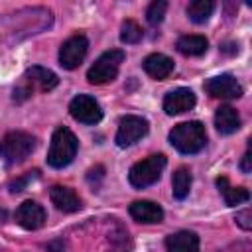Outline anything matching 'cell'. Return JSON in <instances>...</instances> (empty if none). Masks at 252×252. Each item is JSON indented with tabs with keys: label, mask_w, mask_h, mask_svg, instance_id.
Listing matches in <instances>:
<instances>
[{
	"label": "cell",
	"mask_w": 252,
	"mask_h": 252,
	"mask_svg": "<svg viewBox=\"0 0 252 252\" xmlns=\"http://www.w3.org/2000/svg\"><path fill=\"white\" fill-rule=\"evenodd\" d=\"M124 51L122 49H110V51H104L93 65L91 69L87 71V79L91 85H104V83H110L116 79L118 71H120V65L124 61Z\"/></svg>",
	"instance_id": "6"
},
{
	"label": "cell",
	"mask_w": 252,
	"mask_h": 252,
	"mask_svg": "<svg viewBox=\"0 0 252 252\" xmlns=\"http://www.w3.org/2000/svg\"><path fill=\"white\" fill-rule=\"evenodd\" d=\"M215 12V2L213 0H193L187 6V16L195 24H205Z\"/></svg>",
	"instance_id": "21"
},
{
	"label": "cell",
	"mask_w": 252,
	"mask_h": 252,
	"mask_svg": "<svg viewBox=\"0 0 252 252\" xmlns=\"http://www.w3.org/2000/svg\"><path fill=\"white\" fill-rule=\"evenodd\" d=\"M165 163H167V159H165L163 154H152L146 159L136 161L128 171L130 185L136 187V189H146V187L154 185L161 177V171H163Z\"/></svg>",
	"instance_id": "5"
},
{
	"label": "cell",
	"mask_w": 252,
	"mask_h": 252,
	"mask_svg": "<svg viewBox=\"0 0 252 252\" xmlns=\"http://www.w3.org/2000/svg\"><path fill=\"white\" fill-rule=\"evenodd\" d=\"M49 199L55 205V209L63 213H77L83 207L79 195L71 187H65V185H53L49 189Z\"/></svg>",
	"instance_id": "14"
},
{
	"label": "cell",
	"mask_w": 252,
	"mask_h": 252,
	"mask_svg": "<svg viewBox=\"0 0 252 252\" xmlns=\"http://www.w3.org/2000/svg\"><path fill=\"white\" fill-rule=\"evenodd\" d=\"M148 130H150V124L146 118L136 116V114H128L120 120L114 142L118 148H128V146L136 144L138 140H142L148 134Z\"/></svg>",
	"instance_id": "7"
},
{
	"label": "cell",
	"mask_w": 252,
	"mask_h": 252,
	"mask_svg": "<svg viewBox=\"0 0 252 252\" xmlns=\"http://www.w3.org/2000/svg\"><path fill=\"white\" fill-rule=\"evenodd\" d=\"M169 144L185 156L199 154L207 146V130L199 120L181 122L171 128L169 132Z\"/></svg>",
	"instance_id": "1"
},
{
	"label": "cell",
	"mask_w": 252,
	"mask_h": 252,
	"mask_svg": "<svg viewBox=\"0 0 252 252\" xmlns=\"http://www.w3.org/2000/svg\"><path fill=\"white\" fill-rule=\"evenodd\" d=\"M215 126L224 136L234 134L240 128V114L236 112V108H232L228 104H222L215 112Z\"/></svg>",
	"instance_id": "17"
},
{
	"label": "cell",
	"mask_w": 252,
	"mask_h": 252,
	"mask_svg": "<svg viewBox=\"0 0 252 252\" xmlns=\"http://www.w3.org/2000/svg\"><path fill=\"white\" fill-rule=\"evenodd\" d=\"M250 150H246V154L242 156V161H240V169H242V173H250L252 171V165H250Z\"/></svg>",
	"instance_id": "27"
},
{
	"label": "cell",
	"mask_w": 252,
	"mask_h": 252,
	"mask_svg": "<svg viewBox=\"0 0 252 252\" xmlns=\"http://www.w3.org/2000/svg\"><path fill=\"white\" fill-rule=\"evenodd\" d=\"M16 222L26 230H37L45 224V209L37 201H24L16 209Z\"/></svg>",
	"instance_id": "11"
},
{
	"label": "cell",
	"mask_w": 252,
	"mask_h": 252,
	"mask_svg": "<svg viewBox=\"0 0 252 252\" xmlns=\"http://www.w3.org/2000/svg\"><path fill=\"white\" fill-rule=\"evenodd\" d=\"M33 177H37V171H30L26 177L12 181V183H10V191H12V193H18V191H22V189H24V185H26L30 179H33Z\"/></svg>",
	"instance_id": "26"
},
{
	"label": "cell",
	"mask_w": 252,
	"mask_h": 252,
	"mask_svg": "<svg viewBox=\"0 0 252 252\" xmlns=\"http://www.w3.org/2000/svg\"><path fill=\"white\" fill-rule=\"evenodd\" d=\"M195 102H197L195 93L191 89L179 87V89L169 91L163 96V110H165V114L175 116V114H183V112L191 110L195 106Z\"/></svg>",
	"instance_id": "12"
},
{
	"label": "cell",
	"mask_w": 252,
	"mask_h": 252,
	"mask_svg": "<svg viewBox=\"0 0 252 252\" xmlns=\"http://www.w3.org/2000/svg\"><path fill=\"white\" fill-rule=\"evenodd\" d=\"M205 93L213 98H222V100H230V98H238L242 96V85L236 81L234 75L230 73H222L217 77H211L205 81L203 85Z\"/></svg>",
	"instance_id": "9"
},
{
	"label": "cell",
	"mask_w": 252,
	"mask_h": 252,
	"mask_svg": "<svg viewBox=\"0 0 252 252\" xmlns=\"http://www.w3.org/2000/svg\"><path fill=\"white\" fill-rule=\"evenodd\" d=\"M128 213L136 222L142 224H156L163 220V209L154 201H134Z\"/></svg>",
	"instance_id": "13"
},
{
	"label": "cell",
	"mask_w": 252,
	"mask_h": 252,
	"mask_svg": "<svg viewBox=\"0 0 252 252\" xmlns=\"http://www.w3.org/2000/svg\"><path fill=\"white\" fill-rule=\"evenodd\" d=\"M89 51V39L83 33H75L59 47V65L63 69H77Z\"/></svg>",
	"instance_id": "8"
},
{
	"label": "cell",
	"mask_w": 252,
	"mask_h": 252,
	"mask_svg": "<svg viewBox=\"0 0 252 252\" xmlns=\"http://www.w3.org/2000/svg\"><path fill=\"white\" fill-rule=\"evenodd\" d=\"M165 10H167V2L165 0H156L148 6L146 10V20L150 26H158L163 22V16H165Z\"/></svg>",
	"instance_id": "24"
},
{
	"label": "cell",
	"mask_w": 252,
	"mask_h": 252,
	"mask_svg": "<svg viewBox=\"0 0 252 252\" xmlns=\"http://www.w3.org/2000/svg\"><path fill=\"white\" fill-rule=\"evenodd\" d=\"M142 67H144V71H146L150 77H154V79H158V81H163V79H167V77L173 73L175 63H173L171 57H167V55H163V53H152V55H148V57L144 59Z\"/></svg>",
	"instance_id": "15"
},
{
	"label": "cell",
	"mask_w": 252,
	"mask_h": 252,
	"mask_svg": "<svg viewBox=\"0 0 252 252\" xmlns=\"http://www.w3.org/2000/svg\"><path fill=\"white\" fill-rule=\"evenodd\" d=\"M177 51L185 57H199L207 51L209 47V41L205 35H197V33H187V35H181L175 43Z\"/></svg>",
	"instance_id": "18"
},
{
	"label": "cell",
	"mask_w": 252,
	"mask_h": 252,
	"mask_svg": "<svg viewBox=\"0 0 252 252\" xmlns=\"http://www.w3.org/2000/svg\"><path fill=\"white\" fill-rule=\"evenodd\" d=\"M69 112L81 124H96L102 118V108L91 94H77L69 102Z\"/></svg>",
	"instance_id": "10"
},
{
	"label": "cell",
	"mask_w": 252,
	"mask_h": 252,
	"mask_svg": "<svg viewBox=\"0 0 252 252\" xmlns=\"http://www.w3.org/2000/svg\"><path fill=\"white\" fill-rule=\"evenodd\" d=\"M234 220H236V224H238L240 228L250 230V228H252V211H250V209H244V211L236 213Z\"/></svg>",
	"instance_id": "25"
},
{
	"label": "cell",
	"mask_w": 252,
	"mask_h": 252,
	"mask_svg": "<svg viewBox=\"0 0 252 252\" xmlns=\"http://www.w3.org/2000/svg\"><path fill=\"white\" fill-rule=\"evenodd\" d=\"M57 83H59V79L53 71H49L45 67H39V65H33L24 73L20 83L14 87V100L22 102V100L30 98L35 91L49 93L57 87Z\"/></svg>",
	"instance_id": "2"
},
{
	"label": "cell",
	"mask_w": 252,
	"mask_h": 252,
	"mask_svg": "<svg viewBox=\"0 0 252 252\" xmlns=\"http://www.w3.org/2000/svg\"><path fill=\"white\" fill-rule=\"evenodd\" d=\"M108 242L112 246V252H130V236H128V230H124L120 224H116V230L110 232L108 236Z\"/></svg>",
	"instance_id": "23"
},
{
	"label": "cell",
	"mask_w": 252,
	"mask_h": 252,
	"mask_svg": "<svg viewBox=\"0 0 252 252\" xmlns=\"http://www.w3.org/2000/svg\"><path fill=\"white\" fill-rule=\"evenodd\" d=\"M142 35H144V32L138 22H134V20L122 22V26H120V41L122 43H138L142 39Z\"/></svg>",
	"instance_id": "22"
},
{
	"label": "cell",
	"mask_w": 252,
	"mask_h": 252,
	"mask_svg": "<svg viewBox=\"0 0 252 252\" xmlns=\"http://www.w3.org/2000/svg\"><path fill=\"white\" fill-rule=\"evenodd\" d=\"M77 150H79L77 136L69 128L59 126V128H55V132L51 136V144H49V152H47V163L55 169H63L75 159Z\"/></svg>",
	"instance_id": "3"
},
{
	"label": "cell",
	"mask_w": 252,
	"mask_h": 252,
	"mask_svg": "<svg viewBox=\"0 0 252 252\" xmlns=\"http://www.w3.org/2000/svg\"><path fill=\"white\" fill-rule=\"evenodd\" d=\"M199 236L193 230H177L165 236L167 252H199Z\"/></svg>",
	"instance_id": "16"
},
{
	"label": "cell",
	"mask_w": 252,
	"mask_h": 252,
	"mask_svg": "<svg viewBox=\"0 0 252 252\" xmlns=\"http://www.w3.org/2000/svg\"><path fill=\"white\" fill-rule=\"evenodd\" d=\"M35 150V138L22 130H12L0 140V158L6 165H18Z\"/></svg>",
	"instance_id": "4"
},
{
	"label": "cell",
	"mask_w": 252,
	"mask_h": 252,
	"mask_svg": "<svg viewBox=\"0 0 252 252\" xmlns=\"http://www.w3.org/2000/svg\"><path fill=\"white\" fill-rule=\"evenodd\" d=\"M191 183H193V175L189 171V167H177L173 171L171 177V193L177 201H183L189 191H191Z\"/></svg>",
	"instance_id": "20"
},
{
	"label": "cell",
	"mask_w": 252,
	"mask_h": 252,
	"mask_svg": "<svg viewBox=\"0 0 252 252\" xmlns=\"http://www.w3.org/2000/svg\"><path fill=\"white\" fill-rule=\"evenodd\" d=\"M217 187H219V193L222 195V199H224V203H226L228 207H236V205L246 203V201L250 199L248 189L230 185V183H228V179H226L224 175L217 177Z\"/></svg>",
	"instance_id": "19"
}]
</instances>
